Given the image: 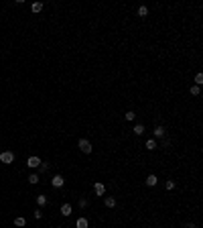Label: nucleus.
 <instances>
[{"instance_id": "f257e3e1", "label": "nucleus", "mask_w": 203, "mask_h": 228, "mask_svg": "<svg viewBox=\"0 0 203 228\" xmlns=\"http://www.w3.org/2000/svg\"><path fill=\"white\" fill-rule=\"evenodd\" d=\"M77 147H79V151H83V153H91V151H93L91 143H89V140H85V138H81L79 143H77Z\"/></svg>"}, {"instance_id": "f03ea898", "label": "nucleus", "mask_w": 203, "mask_h": 228, "mask_svg": "<svg viewBox=\"0 0 203 228\" xmlns=\"http://www.w3.org/2000/svg\"><path fill=\"white\" fill-rule=\"evenodd\" d=\"M0 161H2V163H6V165H8V163H12V161H14V155H12V153H10V151H4V153H2V155H0Z\"/></svg>"}, {"instance_id": "7ed1b4c3", "label": "nucleus", "mask_w": 203, "mask_h": 228, "mask_svg": "<svg viewBox=\"0 0 203 228\" xmlns=\"http://www.w3.org/2000/svg\"><path fill=\"white\" fill-rule=\"evenodd\" d=\"M27 165H29V167H39V165H41V159H39V157H29Z\"/></svg>"}, {"instance_id": "20e7f679", "label": "nucleus", "mask_w": 203, "mask_h": 228, "mask_svg": "<svg viewBox=\"0 0 203 228\" xmlns=\"http://www.w3.org/2000/svg\"><path fill=\"white\" fill-rule=\"evenodd\" d=\"M93 191H96L98 196H104V193H106V187H104V183H96V185H93Z\"/></svg>"}, {"instance_id": "39448f33", "label": "nucleus", "mask_w": 203, "mask_h": 228, "mask_svg": "<svg viewBox=\"0 0 203 228\" xmlns=\"http://www.w3.org/2000/svg\"><path fill=\"white\" fill-rule=\"evenodd\" d=\"M63 181H65V179H63V177H61V175H55V177H53V187H61V185H63Z\"/></svg>"}, {"instance_id": "423d86ee", "label": "nucleus", "mask_w": 203, "mask_h": 228, "mask_svg": "<svg viewBox=\"0 0 203 228\" xmlns=\"http://www.w3.org/2000/svg\"><path fill=\"white\" fill-rule=\"evenodd\" d=\"M71 212H73V210H71L69 204H63V206H61V214H63V216H71Z\"/></svg>"}, {"instance_id": "0eeeda50", "label": "nucleus", "mask_w": 203, "mask_h": 228, "mask_svg": "<svg viewBox=\"0 0 203 228\" xmlns=\"http://www.w3.org/2000/svg\"><path fill=\"white\" fill-rule=\"evenodd\" d=\"M157 181H159V177H157V175H152V173L146 177V185H150V187H152V185H157Z\"/></svg>"}, {"instance_id": "6e6552de", "label": "nucleus", "mask_w": 203, "mask_h": 228, "mask_svg": "<svg viewBox=\"0 0 203 228\" xmlns=\"http://www.w3.org/2000/svg\"><path fill=\"white\" fill-rule=\"evenodd\" d=\"M146 149H148V151H155V149H157V140H155V138H148V140H146Z\"/></svg>"}, {"instance_id": "1a4fd4ad", "label": "nucleus", "mask_w": 203, "mask_h": 228, "mask_svg": "<svg viewBox=\"0 0 203 228\" xmlns=\"http://www.w3.org/2000/svg\"><path fill=\"white\" fill-rule=\"evenodd\" d=\"M104 204H106V208H114V206H116V200H114V198H106Z\"/></svg>"}, {"instance_id": "9d476101", "label": "nucleus", "mask_w": 203, "mask_h": 228, "mask_svg": "<svg viewBox=\"0 0 203 228\" xmlns=\"http://www.w3.org/2000/svg\"><path fill=\"white\" fill-rule=\"evenodd\" d=\"M31 8H33V12H41V10H43V2H35Z\"/></svg>"}, {"instance_id": "9b49d317", "label": "nucleus", "mask_w": 203, "mask_h": 228, "mask_svg": "<svg viewBox=\"0 0 203 228\" xmlns=\"http://www.w3.org/2000/svg\"><path fill=\"white\" fill-rule=\"evenodd\" d=\"M25 224H27V222H25V218H14V226L22 228V226H25Z\"/></svg>"}, {"instance_id": "f8f14e48", "label": "nucleus", "mask_w": 203, "mask_h": 228, "mask_svg": "<svg viewBox=\"0 0 203 228\" xmlns=\"http://www.w3.org/2000/svg\"><path fill=\"white\" fill-rule=\"evenodd\" d=\"M146 14H148V8H146V6H140V8H138V16H146Z\"/></svg>"}, {"instance_id": "ddd939ff", "label": "nucleus", "mask_w": 203, "mask_h": 228, "mask_svg": "<svg viewBox=\"0 0 203 228\" xmlns=\"http://www.w3.org/2000/svg\"><path fill=\"white\" fill-rule=\"evenodd\" d=\"M142 133H144V126H142V124H136V126H134V135H142Z\"/></svg>"}, {"instance_id": "4468645a", "label": "nucleus", "mask_w": 203, "mask_h": 228, "mask_svg": "<svg viewBox=\"0 0 203 228\" xmlns=\"http://www.w3.org/2000/svg\"><path fill=\"white\" fill-rule=\"evenodd\" d=\"M77 228H87V220H85V218H79V220H77Z\"/></svg>"}, {"instance_id": "2eb2a0df", "label": "nucleus", "mask_w": 203, "mask_h": 228, "mask_svg": "<svg viewBox=\"0 0 203 228\" xmlns=\"http://www.w3.org/2000/svg\"><path fill=\"white\" fill-rule=\"evenodd\" d=\"M162 135H164V128H162V126H157V128H155V137H162Z\"/></svg>"}, {"instance_id": "dca6fc26", "label": "nucleus", "mask_w": 203, "mask_h": 228, "mask_svg": "<svg viewBox=\"0 0 203 228\" xmlns=\"http://www.w3.org/2000/svg\"><path fill=\"white\" fill-rule=\"evenodd\" d=\"M37 204H39V206H45V204H47V196H39V198H37Z\"/></svg>"}, {"instance_id": "f3484780", "label": "nucleus", "mask_w": 203, "mask_h": 228, "mask_svg": "<svg viewBox=\"0 0 203 228\" xmlns=\"http://www.w3.org/2000/svg\"><path fill=\"white\" fill-rule=\"evenodd\" d=\"M29 181H31V183H39V175H37V173L29 175Z\"/></svg>"}, {"instance_id": "a211bd4d", "label": "nucleus", "mask_w": 203, "mask_h": 228, "mask_svg": "<svg viewBox=\"0 0 203 228\" xmlns=\"http://www.w3.org/2000/svg\"><path fill=\"white\" fill-rule=\"evenodd\" d=\"M195 84H197V86L203 84V73H197V76H195Z\"/></svg>"}, {"instance_id": "6ab92c4d", "label": "nucleus", "mask_w": 203, "mask_h": 228, "mask_svg": "<svg viewBox=\"0 0 203 228\" xmlns=\"http://www.w3.org/2000/svg\"><path fill=\"white\" fill-rule=\"evenodd\" d=\"M164 187H166V189H175V181H173V179H169V181H166V185H164Z\"/></svg>"}, {"instance_id": "aec40b11", "label": "nucleus", "mask_w": 203, "mask_h": 228, "mask_svg": "<svg viewBox=\"0 0 203 228\" xmlns=\"http://www.w3.org/2000/svg\"><path fill=\"white\" fill-rule=\"evenodd\" d=\"M191 94L197 96V94H199V86H191Z\"/></svg>"}, {"instance_id": "412c9836", "label": "nucleus", "mask_w": 203, "mask_h": 228, "mask_svg": "<svg viewBox=\"0 0 203 228\" xmlns=\"http://www.w3.org/2000/svg\"><path fill=\"white\" fill-rule=\"evenodd\" d=\"M134 116H136L134 112H126V120H134Z\"/></svg>"}, {"instance_id": "4be33fe9", "label": "nucleus", "mask_w": 203, "mask_h": 228, "mask_svg": "<svg viewBox=\"0 0 203 228\" xmlns=\"http://www.w3.org/2000/svg\"><path fill=\"white\" fill-rule=\"evenodd\" d=\"M39 167H41V171H47V169H49V165H47V163H41Z\"/></svg>"}, {"instance_id": "5701e85b", "label": "nucleus", "mask_w": 203, "mask_h": 228, "mask_svg": "<svg viewBox=\"0 0 203 228\" xmlns=\"http://www.w3.org/2000/svg\"><path fill=\"white\" fill-rule=\"evenodd\" d=\"M185 228H195V224H185Z\"/></svg>"}]
</instances>
